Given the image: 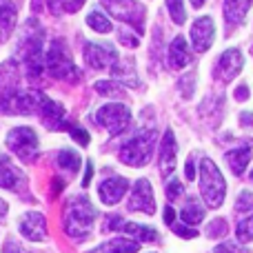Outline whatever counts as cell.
I'll list each match as a JSON object with an SVG mask.
<instances>
[{
	"label": "cell",
	"instance_id": "44",
	"mask_svg": "<svg viewBox=\"0 0 253 253\" xmlns=\"http://www.w3.org/2000/svg\"><path fill=\"white\" fill-rule=\"evenodd\" d=\"M247 98H249V87H247V84H240V87L236 89V100H247Z\"/></svg>",
	"mask_w": 253,
	"mask_h": 253
},
{
	"label": "cell",
	"instance_id": "23",
	"mask_svg": "<svg viewBox=\"0 0 253 253\" xmlns=\"http://www.w3.org/2000/svg\"><path fill=\"white\" fill-rule=\"evenodd\" d=\"M16 25V7L9 0H0V42L11 38Z\"/></svg>",
	"mask_w": 253,
	"mask_h": 253
},
{
	"label": "cell",
	"instance_id": "7",
	"mask_svg": "<svg viewBox=\"0 0 253 253\" xmlns=\"http://www.w3.org/2000/svg\"><path fill=\"white\" fill-rule=\"evenodd\" d=\"M7 147L20 158L22 162H34L40 151L38 135L31 126H16L7 135Z\"/></svg>",
	"mask_w": 253,
	"mask_h": 253
},
{
	"label": "cell",
	"instance_id": "17",
	"mask_svg": "<svg viewBox=\"0 0 253 253\" xmlns=\"http://www.w3.org/2000/svg\"><path fill=\"white\" fill-rule=\"evenodd\" d=\"M44 98H47V96H42V93L36 91V89H29V91H20V93L16 96V100L11 102V109H9V114H18V116L40 114Z\"/></svg>",
	"mask_w": 253,
	"mask_h": 253
},
{
	"label": "cell",
	"instance_id": "42",
	"mask_svg": "<svg viewBox=\"0 0 253 253\" xmlns=\"http://www.w3.org/2000/svg\"><path fill=\"white\" fill-rule=\"evenodd\" d=\"M118 38H120V42H125V44H126V47H135V44H138V38H131V36L126 34V31H120Z\"/></svg>",
	"mask_w": 253,
	"mask_h": 253
},
{
	"label": "cell",
	"instance_id": "39",
	"mask_svg": "<svg viewBox=\"0 0 253 253\" xmlns=\"http://www.w3.org/2000/svg\"><path fill=\"white\" fill-rule=\"evenodd\" d=\"M69 133H71V138H74L78 144H83V147H87V144H89V133L84 129H80L78 125H71L69 126Z\"/></svg>",
	"mask_w": 253,
	"mask_h": 253
},
{
	"label": "cell",
	"instance_id": "14",
	"mask_svg": "<svg viewBox=\"0 0 253 253\" xmlns=\"http://www.w3.org/2000/svg\"><path fill=\"white\" fill-rule=\"evenodd\" d=\"M213 38H215V25L209 16L198 18L191 25V44L198 53L207 51L213 44Z\"/></svg>",
	"mask_w": 253,
	"mask_h": 253
},
{
	"label": "cell",
	"instance_id": "12",
	"mask_svg": "<svg viewBox=\"0 0 253 253\" xmlns=\"http://www.w3.org/2000/svg\"><path fill=\"white\" fill-rule=\"evenodd\" d=\"M129 209L131 211H142L147 215L156 213V200H153V191H151V182L147 178H140L133 184V191L129 198Z\"/></svg>",
	"mask_w": 253,
	"mask_h": 253
},
{
	"label": "cell",
	"instance_id": "47",
	"mask_svg": "<svg viewBox=\"0 0 253 253\" xmlns=\"http://www.w3.org/2000/svg\"><path fill=\"white\" fill-rule=\"evenodd\" d=\"M165 222L169 224V227L175 222V211L171 209V207H167V209H165Z\"/></svg>",
	"mask_w": 253,
	"mask_h": 253
},
{
	"label": "cell",
	"instance_id": "32",
	"mask_svg": "<svg viewBox=\"0 0 253 253\" xmlns=\"http://www.w3.org/2000/svg\"><path fill=\"white\" fill-rule=\"evenodd\" d=\"M167 9H169V16L175 25H184L187 20V13H184V4L182 0H167Z\"/></svg>",
	"mask_w": 253,
	"mask_h": 253
},
{
	"label": "cell",
	"instance_id": "10",
	"mask_svg": "<svg viewBox=\"0 0 253 253\" xmlns=\"http://www.w3.org/2000/svg\"><path fill=\"white\" fill-rule=\"evenodd\" d=\"M83 56L84 62L91 69H114L116 62L120 60L118 51L111 44H98V42H84Z\"/></svg>",
	"mask_w": 253,
	"mask_h": 253
},
{
	"label": "cell",
	"instance_id": "29",
	"mask_svg": "<svg viewBox=\"0 0 253 253\" xmlns=\"http://www.w3.org/2000/svg\"><path fill=\"white\" fill-rule=\"evenodd\" d=\"M96 91L100 96H107V98H125V87L120 83H114V80H98L96 83Z\"/></svg>",
	"mask_w": 253,
	"mask_h": 253
},
{
	"label": "cell",
	"instance_id": "16",
	"mask_svg": "<svg viewBox=\"0 0 253 253\" xmlns=\"http://www.w3.org/2000/svg\"><path fill=\"white\" fill-rule=\"evenodd\" d=\"M18 229L31 242H40L47 238V220L38 211H27L20 218V222H18Z\"/></svg>",
	"mask_w": 253,
	"mask_h": 253
},
{
	"label": "cell",
	"instance_id": "49",
	"mask_svg": "<svg viewBox=\"0 0 253 253\" xmlns=\"http://www.w3.org/2000/svg\"><path fill=\"white\" fill-rule=\"evenodd\" d=\"M189 2H191V7H196V9H200L202 4L207 2V0H189Z\"/></svg>",
	"mask_w": 253,
	"mask_h": 253
},
{
	"label": "cell",
	"instance_id": "3",
	"mask_svg": "<svg viewBox=\"0 0 253 253\" xmlns=\"http://www.w3.org/2000/svg\"><path fill=\"white\" fill-rule=\"evenodd\" d=\"M44 69L51 78L65 80V83H76L80 78V71L71 60V53L62 38H56L49 42L47 56H44Z\"/></svg>",
	"mask_w": 253,
	"mask_h": 253
},
{
	"label": "cell",
	"instance_id": "27",
	"mask_svg": "<svg viewBox=\"0 0 253 253\" xmlns=\"http://www.w3.org/2000/svg\"><path fill=\"white\" fill-rule=\"evenodd\" d=\"M58 167H60L62 171H67V173H78L80 169V156L76 151H71V149H62V151H58Z\"/></svg>",
	"mask_w": 253,
	"mask_h": 253
},
{
	"label": "cell",
	"instance_id": "50",
	"mask_svg": "<svg viewBox=\"0 0 253 253\" xmlns=\"http://www.w3.org/2000/svg\"><path fill=\"white\" fill-rule=\"evenodd\" d=\"M251 180H253V171H251Z\"/></svg>",
	"mask_w": 253,
	"mask_h": 253
},
{
	"label": "cell",
	"instance_id": "11",
	"mask_svg": "<svg viewBox=\"0 0 253 253\" xmlns=\"http://www.w3.org/2000/svg\"><path fill=\"white\" fill-rule=\"evenodd\" d=\"M242 65H245V58H242L240 49H227L215 62V78L220 83H231L242 71Z\"/></svg>",
	"mask_w": 253,
	"mask_h": 253
},
{
	"label": "cell",
	"instance_id": "25",
	"mask_svg": "<svg viewBox=\"0 0 253 253\" xmlns=\"http://www.w3.org/2000/svg\"><path fill=\"white\" fill-rule=\"evenodd\" d=\"M118 231H123L125 236H131L133 240H138V242H153V240H158V233L153 231L151 227H147V224L123 222V224H120Z\"/></svg>",
	"mask_w": 253,
	"mask_h": 253
},
{
	"label": "cell",
	"instance_id": "46",
	"mask_svg": "<svg viewBox=\"0 0 253 253\" xmlns=\"http://www.w3.org/2000/svg\"><path fill=\"white\" fill-rule=\"evenodd\" d=\"M240 125L242 126H253V114L251 111H245V114L240 116Z\"/></svg>",
	"mask_w": 253,
	"mask_h": 253
},
{
	"label": "cell",
	"instance_id": "28",
	"mask_svg": "<svg viewBox=\"0 0 253 253\" xmlns=\"http://www.w3.org/2000/svg\"><path fill=\"white\" fill-rule=\"evenodd\" d=\"M180 215H182V220L187 224H200L202 218H205V209H202V205L196 200V198H189Z\"/></svg>",
	"mask_w": 253,
	"mask_h": 253
},
{
	"label": "cell",
	"instance_id": "26",
	"mask_svg": "<svg viewBox=\"0 0 253 253\" xmlns=\"http://www.w3.org/2000/svg\"><path fill=\"white\" fill-rule=\"evenodd\" d=\"M114 76L120 80V84H126V87H138L140 78L133 69V62L131 60H118L114 67Z\"/></svg>",
	"mask_w": 253,
	"mask_h": 253
},
{
	"label": "cell",
	"instance_id": "40",
	"mask_svg": "<svg viewBox=\"0 0 253 253\" xmlns=\"http://www.w3.org/2000/svg\"><path fill=\"white\" fill-rule=\"evenodd\" d=\"M215 253H247V249L236 245V242H222V245L215 247Z\"/></svg>",
	"mask_w": 253,
	"mask_h": 253
},
{
	"label": "cell",
	"instance_id": "21",
	"mask_svg": "<svg viewBox=\"0 0 253 253\" xmlns=\"http://www.w3.org/2000/svg\"><path fill=\"white\" fill-rule=\"evenodd\" d=\"M251 147H253V142L247 140V144H242V147H238V149H233V151L227 153V162H229V167H231V171L236 175L245 173L247 165L251 162Z\"/></svg>",
	"mask_w": 253,
	"mask_h": 253
},
{
	"label": "cell",
	"instance_id": "43",
	"mask_svg": "<svg viewBox=\"0 0 253 253\" xmlns=\"http://www.w3.org/2000/svg\"><path fill=\"white\" fill-rule=\"evenodd\" d=\"M91 175H93V162L87 160V173H84V178H83V187L84 189H87L89 182H91Z\"/></svg>",
	"mask_w": 253,
	"mask_h": 253
},
{
	"label": "cell",
	"instance_id": "9",
	"mask_svg": "<svg viewBox=\"0 0 253 253\" xmlns=\"http://www.w3.org/2000/svg\"><path fill=\"white\" fill-rule=\"evenodd\" d=\"M18 93V62L7 60L0 65V114H9Z\"/></svg>",
	"mask_w": 253,
	"mask_h": 253
},
{
	"label": "cell",
	"instance_id": "48",
	"mask_svg": "<svg viewBox=\"0 0 253 253\" xmlns=\"http://www.w3.org/2000/svg\"><path fill=\"white\" fill-rule=\"evenodd\" d=\"M7 209H9V207H7V202H4L2 198H0V220H2L4 215H7Z\"/></svg>",
	"mask_w": 253,
	"mask_h": 253
},
{
	"label": "cell",
	"instance_id": "31",
	"mask_svg": "<svg viewBox=\"0 0 253 253\" xmlns=\"http://www.w3.org/2000/svg\"><path fill=\"white\" fill-rule=\"evenodd\" d=\"M87 0H47V4L53 11H65V13H76L83 9Z\"/></svg>",
	"mask_w": 253,
	"mask_h": 253
},
{
	"label": "cell",
	"instance_id": "30",
	"mask_svg": "<svg viewBox=\"0 0 253 253\" xmlns=\"http://www.w3.org/2000/svg\"><path fill=\"white\" fill-rule=\"evenodd\" d=\"M87 25L91 27L96 34H109L111 31V20L100 11H91L87 16Z\"/></svg>",
	"mask_w": 253,
	"mask_h": 253
},
{
	"label": "cell",
	"instance_id": "22",
	"mask_svg": "<svg viewBox=\"0 0 253 253\" xmlns=\"http://www.w3.org/2000/svg\"><path fill=\"white\" fill-rule=\"evenodd\" d=\"M25 180L20 169L9 162V156H2L0 158V187L2 189H18V184Z\"/></svg>",
	"mask_w": 253,
	"mask_h": 253
},
{
	"label": "cell",
	"instance_id": "24",
	"mask_svg": "<svg viewBox=\"0 0 253 253\" xmlns=\"http://www.w3.org/2000/svg\"><path fill=\"white\" fill-rule=\"evenodd\" d=\"M140 242L138 240H125V238H118V240H109L102 242L100 247H96L89 253H138Z\"/></svg>",
	"mask_w": 253,
	"mask_h": 253
},
{
	"label": "cell",
	"instance_id": "4",
	"mask_svg": "<svg viewBox=\"0 0 253 253\" xmlns=\"http://www.w3.org/2000/svg\"><path fill=\"white\" fill-rule=\"evenodd\" d=\"M156 129H140L135 131L133 138H129L126 142L120 147L118 151V158L120 162L129 167H144L149 165L153 156V149H156Z\"/></svg>",
	"mask_w": 253,
	"mask_h": 253
},
{
	"label": "cell",
	"instance_id": "19",
	"mask_svg": "<svg viewBox=\"0 0 253 253\" xmlns=\"http://www.w3.org/2000/svg\"><path fill=\"white\" fill-rule=\"evenodd\" d=\"M253 4V0H224V22L229 29L242 25L247 18V11Z\"/></svg>",
	"mask_w": 253,
	"mask_h": 253
},
{
	"label": "cell",
	"instance_id": "2",
	"mask_svg": "<svg viewBox=\"0 0 253 253\" xmlns=\"http://www.w3.org/2000/svg\"><path fill=\"white\" fill-rule=\"evenodd\" d=\"M98 218V211L87 200V196H74L65 205V231L71 238L89 236L93 220Z\"/></svg>",
	"mask_w": 253,
	"mask_h": 253
},
{
	"label": "cell",
	"instance_id": "45",
	"mask_svg": "<svg viewBox=\"0 0 253 253\" xmlns=\"http://www.w3.org/2000/svg\"><path fill=\"white\" fill-rule=\"evenodd\" d=\"M4 253H25V251H22L13 240H7V245H4Z\"/></svg>",
	"mask_w": 253,
	"mask_h": 253
},
{
	"label": "cell",
	"instance_id": "37",
	"mask_svg": "<svg viewBox=\"0 0 253 253\" xmlns=\"http://www.w3.org/2000/svg\"><path fill=\"white\" fill-rule=\"evenodd\" d=\"M171 231L175 233V236H180V238H184V240H191V238H198V231L196 229H191V227H187V224H171Z\"/></svg>",
	"mask_w": 253,
	"mask_h": 253
},
{
	"label": "cell",
	"instance_id": "35",
	"mask_svg": "<svg viewBox=\"0 0 253 253\" xmlns=\"http://www.w3.org/2000/svg\"><path fill=\"white\" fill-rule=\"evenodd\" d=\"M227 231H229V227H227V220L224 218L211 220L209 227H207V236L209 238H222V236H227Z\"/></svg>",
	"mask_w": 253,
	"mask_h": 253
},
{
	"label": "cell",
	"instance_id": "41",
	"mask_svg": "<svg viewBox=\"0 0 253 253\" xmlns=\"http://www.w3.org/2000/svg\"><path fill=\"white\" fill-rule=\"evenodd\" d=\"M184 175H187V180H196V158H193V156L187 158V165H184Z\"/></svg>",
	"mask_w": 253,
	"mask_h": 253
},
{
	"label": "cell",
	"instance_id": "13",
	"mask_svg": "<svg viewBox=\"0 0 253 253\" xmlns=\"http://www.w3.org/2000/svg\"><path fill=\"white\" fill-rule=\"evenodd\" d=\"M40 120H42V125L47 126L49 131H65L69 129V120H67V111L65 107L60 105V102L51 100V98H44L42 102V109H40Z\"/></svg>",
	"mask_w": 253,
	"mask_h": 253
},
{
	"label": "cell",
	"instance_id": "33",
	"mask_svg": "<svg viewBox=\"0 0 253 253\" xmlns=\"http://www.w3.org/2000/svg\"><path fill=\"white\" fill-rule=\"evenodd\" d=\"M236 236L240 242H251L253 240V215H249V218L240 220L236 227Z\"/></svg>",
	"mask_w": 253,
	"mask_h": 253
},
{
	"label": "cell",
	"instance_id": "15",
	"mask_svg": "<svg viewBox=\"0 0 253 253\" xmlns=\"http://www.w3.org/2000/svg\"><path fill=\"white\" fill-rule=\"evenodd\" d=\"M175 153H178V144H175L173 129H167L160 142V151H158V167H160L162 178H169L175 171Z\"/></svg>",
	"mask_w": 253,
	"mask_h": 253
},
{
	"label": "cell",
	"instance_id": "8",
	"mask_svg": "<svg viewBox=\"0 0 253 253\" xmlns=\"http://www.w3.org/2000/svg\"><path fill=\"white\" fill-rule=\"evenodd\" d=\"M96 123L105 126L111 138H116L123 131H126V126L131 123V111L123 102H109V105H102L96 111Z\"/></svg>",
	"mask_w": 253,
	"mask_h": 253
},
{
	"label": "cell",
	"instance_id": "18",
	"mask_svg": "<svg viewBox=\"0 0 253 253\" xmlns=\"http://www.w3.org/2000/svg\"><path fill=\"white\" fill-rule=\"evenodd\" d=\"M126 189H129V180L126 178H109L100 184L98 196H100V200L105 202V205H116V202L123 200Z\"/></svg>",
	"mask_w": 253,
	"mask_h": 253
},
{
	"label": "cell",
	"instance_id": "36",
	"mask_svg": "<svg viewBox=\"0 0 253 253\" xmlns=\"http://www.w3.org/2000/svg\"><path fill=\"white\" fill-rule=\"evenodd\" d=\"M167 198L169 200H178V198H182V184H180V180L173 175V180H169L167 182Z\"/></svg>",
	"mask_w": 253,
	"mask_h": 253
},
{
	"label": "cell",
	"instance_id": "1",
	"mask_svg": "<svg viewBox=\"0 0 253 253\" xmlns=\"http://www.w3.org/2000/svg\"><path fill=\"white\" fill-rule=\"evenodd\" d=\"M44 56H47V51H44V29L36 18L34 20L29 18L25 25V34L20 38V58L29 80H38L42 74H47Z\"/></svg>",
	"mask_w": 253,
	"mask_h": 253
},
{
	"label": "cell",
	"instance_id": "20",
	"mask_svg": "<svg viewBox=\"0 0 253 253\" xmlns=\"http://www.w3.org/2000/svg\"><path fill=\"white\" fill-rule=\"evenodd\" d=\"M191 62V49L187 47V40L182 36H175L169 44V65L173 69H184Z\"/></svg>",
	"mask_w": 253,
	"mask_h": 253
},
{
	"label": "cell",
	"instance_id": "34",
	"mask_svg": "<svg viewBox=\"0 0 253 253\" xmlns=\"http://www.w3.org/2000/svg\"><path fill=\"white\" fill-rule=\"evenodd\" d=\"M178 91L182 93L184 100H189V98L193 96V91H196V74L182 76V78L178 80Z\"/></svg>",
	"mask_w": 253,
	"mask_h": 253
},
{
	"label": "cell",
	"instance_id": "6",
	"mask_svg": "<svg viewBox=\"0 0 253 253\" xmlns=\"http://www.w3.org/2000/svg\"><path fill=\"white\" fill-rule=\"evenodd\" d=\"M102 7L111 13L114 18L126 22L135 29V34H144V25H147V9L138 0H102Z\"/></svg>",
	"mask_w": 253,
	"mask_h": 253
},
{
	"label": "cell",
	"instance_id": "38",
	"mask_svg": "<svg viewBox=\"0 0 253 253\" xmlns=\"http://www.w3.org/2000/svg\"><path fill=\"white\" fill-rule=\"evenodd\" d=\"M253 209V193L242 191L240 198L236 200V211H251Z\"/></svg>",
	"mask_w": 253,
	"mask_h": 253
},
{
	"label": "cell",
	"instance_id": "5",
	"mask_svg": "<svg viewBox=\"0 0 253 253\" xmlns=\"http://www.w3.org/2000/svg\"><path fill=\"white\" fill-rule=\"evenodd\" d=\"M200 191L205 202L211 209H218L224 202V193H227V182H224L220 169L211 158H202L200 160Z\"/></svg>",
	"mask_w": 253,
	"mask_h": 253
}]
</instances>
